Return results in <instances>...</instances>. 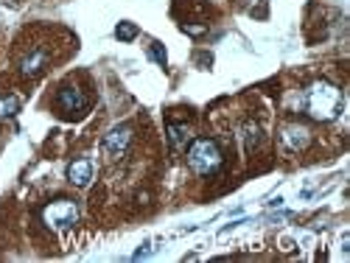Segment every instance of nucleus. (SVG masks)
Wrapping results in <instances>:
<instances>
[{"label":"nucleus","mask_w":350,"mask_h":263,"mask_svg":"<svg viewBox=\"0 0 350 263\" xmlns=\"http://www.w3.org/2000/svg\"><path fill=\"white\" fill-rule=\"evenodd\" d=\"M342 109V90L331 81H314L306 90V112L314 121H334Z\"/></svg>","instance_id":"nucleus-1"},{"label":"nucleus","mask_w":350,"mask_h":263,"mask_svg":"<svg viewBox=\"0 0 350 263\" xmlns=\"http://www.w3.org/2000/svg\"><path fill=\"white\" fill-rule=\"evenodd\" d=\"M224 163V154L219 149L216 140H193L191 149H188V165L193 168V174H199V177H213V174L221 168Z\"/></svg>","instance_id":"nucleus-2"},{"label":"nucleus","mask_w":350,"mask_h":263,"mask_svg":"<svg viewBox=\"0 0 350 263\" xmlns=\"http://www.w3.org/2000/svg\"><path fill=\"white\" fill-rule=\"evenodd\" d=\"M56 109H59L62 118L76 121V118H81L87 109H90V96H87L81 87H76V84H65L62 90L56 93Z\"/></svg>","instance_id":"nucleus-3"},{"label":"nucleus","mask_w":350,"mask_h":263,"mask_svg":"<svg viewBox=\"0 0 350 263\" xmlns=\"http://www.w3.org/2000/svg\"><path fill=\"white\" fill-rule=\"evenodd\" d=\"M42 221L53 230H70L79 221V204L73 199H56L48 202L42 210Z\"/></svg>","instance_id":"nucleus-4"},{"label":"nucleus","mask_w":350,"mask_h":263,"mask_svg":"<svg viewBox=\"0 0 350 263\" xmlns=\"http://www.w3.org/2000/svg\"><path fill=\"white\" fill-rule=\"evenodd\" d=\"M129 143H132V126H126V124H124V126H115V129H109V132L104 135L101 149H104V154H107V157L118 160V157H124V154H126Z\"/></svg>","instance_id":"nucleus-5"},{"label":"nucleus","mask_w":350,"mask_h":263,"mask_svg":"<svg viewBox=\"0 0 350 263\" xmlns=\"http://www.w3.org/2000/svg\"><path fill=\"white\" fill-rule=\"evenodd\" d=\"M48 65H51V53L45 48H31L28 53L20 56V76L37 79V76H42L48 70Z\"/></svg>","instance_id":"nucleus-6"},{"label":"nucleus","mask_w":350,"mask_h":263,"mask_svg":"<svg viewBox=\"0 0 350 263\" xmlns=\"http://www.w3.org/2000/svg\"><path fill=\"white\" fill-rule=\"evenodd\" d=\"M311 143V129L306 124H286L280 126V146L286 152H303Z\"/></svg>","instance_id":"nucleus-7"},{"label":"nucleus","mask_w":350,"mask_h":263,"mask_svg":"<svg viewBox=\"0 0 350 263\" xmlns=\"http://www.w3.org/2000/svg\"><path fill=\"white\" fill-rule=\"evenodd\" d=\"M68 180L73 182V185H79V188H87L90 185V180H93V163L90 160H73L70 165H68Z\"/></svg>","instance_id":"nucleus-8"},{"label":"nucleus","mask_w":350,"mask_h":263,"mask_svg":"<svg viewBox=\"0 0 350 263\" xmlns=\"http://www.w3.org/2000/svg\"><path fill=\"white\" fill-rule=\"evenodd\" d=\"M241 140H244V149H247V152H255V146L264 143V129H260L258 124H244Z\"/></svg>","instance_id":"nucleus-9"},{"label":"nucleus","mask_w":350,"mask_h":263,"mask_svg":"<svg viewBox=\"0 0 350 263\" xmlns=\"http://www.w3.org/2000/svg\"><path fill=\"white\" fill-rule=\"evenodd\" d=\"M191 140V126L188 124H168V143L174 149H183V146Z\"/></svg>","instance_id":"nucleus-10"},{"label":"nucleus","mask_w":350,"mask_h":263,"mask_svg":"<svg viewBox=\"0 0 350 263\" xmlns=\"http://www.w3.org/2000/svg\"><path fill=\"white\" fill-rule=\"evenodd\" d=\"M20 98L17 96H0V118H12V115L20 112Z\"/></svg>","instance_id":"nucleus-11"},{"label":"nucleus","mask_w":350,"mask_h":263,"mask_svg":"<svg viewBox=\"0 0 350 263\" xmlns=\"http://www.w3.org/2000/svg\"><path fill=\"white\" fill-rule=\"evenodd\" d=\"M115 37H118L121 42H129L137 37V25L135 23H118V28H115Z\"/></svg>","instance_id":"nucleus-12"},{"label":"nucleus","mask_w":350,"mask_h":263,"mask_svg":"<svg viewBox=\"0 0 350 263\" xmlns=\"http://www.w3.org/2000/svg\"><path fill=\"white\" fill-rule=\"evenodd\" d=\"M146 53H149L157 65H165V51H163V45H160V42H152L149 48H146Z\"/></svg>","instance_id":"nucleus-13"}]
</instances>
